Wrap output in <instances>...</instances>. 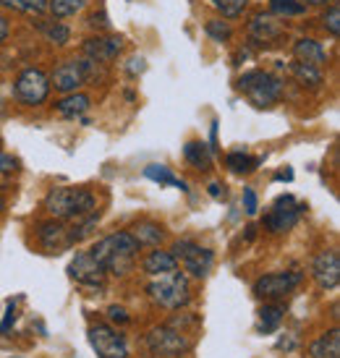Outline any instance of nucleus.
<instances>
[{
	"label": "nucleus",
	"instance_id": "9d476101",
	"mask_svg": "<svg viewBox=\"0 0 340 358\" xmlns=\"http://www.w3.org/2000/svg\"><path fill=\"white\" fill-rule=\"evenodd\" d=\"M301 212H304V204H299L290 194H285V196H281L272 204L270 215L264 217V228L270 233H288L299 222Z\"/></svg>",
	"mask_w": 340,
	"mask_h": 358
},
{
	"label": "nucleus",
	"instance_id": "5701e85b",
	"mask_svg": "<svg viewBox=\"0 0 340 358\" xmlns=\"http://www.w3.org/2000/svg\"><path fill=\"white\" fill-rule=\"evenodd\" d=\"M183 157H186V162H191L197 170H210V165H212V152L204 141H189V144L183 147Z\"/></svg>",
	"mask_w": 340,
	"mask_h": 358
},
{
	"label": "nucleus",
	"instance_id": "f03ea898",
	"mask_svg": "<svg viewBox=\"0 0 340 358\" xmlns=\"http://www.w3.org/2000/svg\"><path fill=\"white\" fill-rule=\"evenodd\" d=\"M94 194L87 189H71V186H60L52 189L45 196V209L50 212L55 220H84L94 215Z\"/></svg>",
	"mask_w": 340,
	"mask_h": 358
},
{
	"label": "nucleus",
	"instance_id": "0eeeda50",
	"mask_svg": "<svg viewBox=\"0 0 340 358\" xmlns=\"http://www.w3.org/2000/svg\"><path fill=\"white\" fill-rule=\"evenodd\" d=\"M90 343L100 358H129V343L118 329L108 324H94L90 327Z\"/></svg>",
	"mask_w": 340,
	"mask_h": 358
},
{
	"label": "nucleus",
	"instance_id": "ea45409f",
	"mask_svg": "<svg viewBox=\"0 0 340 358\" xmlns=\"http://www.w3.org/2000/svg\"><path fill=\"white\" fill-rule=\"evenodd\" d=\"M210 196L212 199H225V186H220V183H210Z\"/></svg>",
	"mask_w": 340,
	"mask_h": 358
},
{
	"label": "nucleus",
	"instance_id": "1a4fd4ad",
	"mask_svg": "<svg viewBox=\"0 0 340 358\" xmlns=\"http://www.w3.org/2000/svg\"><path fill=\"white\" fill-rule=\"evenodd\" d=\"M147 345L155 356H162V358H176L180 353H186L189 350V340L183 332L173 327H155L147 335Z\"/></svg>",
	"mask_w": 340,
	"mask_h": 358
},
{
	"label": "nucleus",
	"instance_id": "393cba45",
	"mask_svg": "<svg viewBox=\"0 0 340 358\" xmlns=\"http://www.w3.org/2000/svg\"><path fill=\"white\" fill-rule=\"evenodd\" d=\"M90 0H48V10H50L55 19H69L76 16Z\"/></svg>",
	"mask_w": 340,
	"mask_h": 358
},
{
	"label": "nucleus",
	"instance_id": "72a5a7b5",
	"mask_svg": "<svg viewBox=\"0 0 340 358\" xmlns=\"http://www.w3.org/2000/svg\"><path fill=\"white\" fill-rule=\"evenodd\" d=\"M13 170H19V162L10 155H6V152H0V176H8Z\"/></svg>",
	"mask_w": 340,
	"mask_h": 358
},
{
	"label": "nucleus",
	"instance_id": "c9c22d12",
	"mask_svg": "<svg viewBox=\"0 0 340 358\" xmlns=\"http://www.w3.org/2000/svg\"><path fill=\"white\" fill-rule=\"evenodd\" d=\"M108 317H111L113 322H118V324H126V322H129V314H126V308H120V306H111V308H108Z\"/></svg>",
	"mask_w": 340,
	"mask_h": 358
},
{
	"label": "nucleus",
	"instance_id": "c85d7f7f",
	"mask_svg": "<svg viewBox=\"0 0 340 358\" xmlns=\"http://www.w3.org/2000/svg\"><path fill=\"white\" fill-rule=\"evenodd\" d=\"M270 8L275 16H283V19H290V16H301L306 10V3L301 0H270Z\"/></svg>",
	"mask_w": 340,
	"mask_h": 358
},
{
	"label": "nucleus",
	"instance_id": "bb28decb",
	"mask_svg": "<svg viewBox=\"0 0 340 358\" xmlns=\"http://www.w3.org/2000/svg\"><path fill=\"white\" fill-rule=\"evenodd\" d=\"M257 165H260V159L246 155V152H230L228 157H225V168L230 173H251Z\"/></svg>",
	"mask_w": 340,
	"mask_h": 358
},
{
	"label": "nucleus",
	"instance_id": "b1692460",
	"mask_svg": "<svg viewBox=\"0 0 340 358\" xmlns=\"http://www.w3.org/2000/svg\"><path fill=\"white\" fill-rule=\"evenodd\" d=\"M0 6L27 16H42L48 13V0H0Z\"/></svg>",
	"mask_w": 340,
	"mask_h": 358
},
{
	"label": "nucleus",
	"instance_id": "a878e982",
	"mask_svg": "<svg viewBox=\"0 0 340 358\" xmlns=\"http://www.w3.org/2000/svg\"><path fill=\"white\" fill-rule=\"evenodd\" d=\"M283 314H285V308L283 306H275V303L262 306V311H260V329L262 332H275V329L281 327Z\"/></svg>",
	"mask_w": 340,
	"mask_h": 358
},
{
	"label": "nucleus",
	"instance_id": "6e6552de",
	"mask_svg": "<svg viewBox=\"0 0 340 358\" xmlns=\"http://www.w3.org/2000/svg\"><path fill=\"white\" fill-rule=\"evenodd\" d=\"M299 282H301V272H270V275H262L254 282V296L264 301L285 299Z\"/></svg>",
	"mask_w": 340,
	"mask_h": 358
},
{
	"label": "nucleus",
	"instance_id": "39448f33",
	"mask_svg": "<svg viewBox=\"0 0 340 358\" xmlns=\"http://www.w3.org/2000/svg\"><path fill=\"white\" fill-rule=\"evenodd\" d=\"M50 76L40 69H24L13 81V97L27 105V108H37L48 100L50 94Z\"/></svg>",
	"mask_w": 340,
	"mask_h": 358
},
{
	"label": "nucleus",
	"instance_id": "a18cd8bd",
	"mask_svg": "<svg viewBox=\"0 0 340 358\" xmlns=\"http://www.w3.org/2000/svg\"><path fill=\"white\" fill-rule=\"evenodd\" d=\"M0 209H3V201H0Z\"/></svg>",
	"mask_w": 340,
	"mask_h": 358
},
{
	"label": "nucleus",
	"instance_id": "aec40b11",
	"mask_svg": "<svg viewBox=\"0 0 340 358\" xmlns=\"http://www.w3.org/2000/svg\"><path fill=\"white\" fill-rule=\"evenodd\" d=\"M309 356L311 358H340V332L338 329H330L325 332L320 340H314L309 345Z\"/></svg>",
	"mask_w": 340,
	"mask_h": 358
},
{
	"label": "nucleus",
	"instance_id": "4c0bfd02",
	"mask_svg": "<svg viewBox=\"0 0 340 358\" xmlns=\"http://www.w3.org/2000/svg\"><path fill=\"white\" fill-rule=\"evenodd\" d=\"M13 319H16V311H13V303H10L8 308H6V319H3V324H0V335H6L10 329V324H13Z\"/></svg>",
	"mask_w": 340,
	"mask_h": 358
},
{
	"label": "nucleus",
	"instance_id": "9b49d317",
	"mask_svg": "<svg viewBox=\"0 0 340 358\" xmlns=\"http://www.w3.org/2000/svg\"><path fill=\"white\" fill-rule=\"evenodd\" d=\"M69 275H71V280H76L84 288H102L108 272L92 259L90 251H81V254H76V259L69 264Z\"/></svg>",
	"mask_w": 340,
	"mask_h": 358
},
{
	"label": "nucleus",
	"instance_id": "20e7f679",
	"mask_svg": "<svg viewBox=\"0 0 340 358\" xmlns=\"http://www.w3.org/2000/svg\"><path fill=\"white\" fill-rule=\"evenodd\" d=\"M147 290H150V299L168 311H178L191 301L189 280L183 278L178 269L168 272V275H155Z\"/></svg>",
	"mask_w": 340,
	"mask_h": 358
},
{
	"label": "nucleus",
	"instance_id": "f704fd0d",
	"mask_svg": "<svg viewBox=\"0 0 340 358\" xmlns=\"http://www.w3.org/2000/svg\"><path fill=\"white\" fill-rule=\"evenodd\" d=\"M243 207H246V212H249V215H257V194H254V191L251 189H243Z\"/></svg>",
	"mask_w": 340,
	"mask_h": 358
},
{
	"label": "nucleus",
	"instance_id": "dca6fc26",
	"mask_svg": "<svg viewBox=\"0 0 340 358\" xmlns=\"http://www.w3.org/2000/svg\"><path fill=\"white\" fill-rule=\"evenodd\" d=\"M84 55L87 60H94V63H111V60L118 58V52L123 50V40L120 37H90V40H84Z\"/></svg>",
	"mask_w": 340,
	"mask_h": 358
},
{
	"label": "nucleus",
	"instance_id": "c03bdc74",
	"mask_svg": "<svg viewBox=\"0 0 340 358\" xmlns=\"http://www.w3.org/2000/svg\"><path fill=\"white\" fill-rule=\"evenodd\" d=\"M0 118H6V108H3V102H0Z\"/></svg>",
	"mask_w": 340,
	"mask_h": 358
},
{
	"label": "nucleus",
	"instance_id": "cd10ccee",
	"mask_svg": "<svg viewBox=\"0 0 340 358\" xmlns=\"http://www.w3.org/2000/svg\"><path fill=\"white\" fill-rule=\"evenodd\" d=\"M144 176L150 180H155V183H165V186H178L180 191H186V183L183 180H178L173 173H170L165 165H147L144 168Z\"/></svg>",
	"mask_w": 340,
	"mask_h": 358
},
{
	"label": "nucleus",
	"instance_id": "2eb2a0df",
	"mask_svg": "<svg viewBox=\"0 0 340 358\" xmlns=\"http://www.w3.org/2000/svg\"><path fill=\"white\" fill-rule=\"evenodd\" d=\"M37 238L48 254H60V251H69L76 246L71 238V228H66L63 222H42L37 228Z\"/></svg>",
	"mask_w": 340,
	"mask_h": 358
},
{
	"label": "nucleus",
	"instance_id": "6ab92c4d",
	"mask_svg": "<svg viewBox=\"0 0 340 358\" xmlns=\"http://www.w3.org/2000/svg\"><path fill=\"white\" fill-rule=\"evenodd\" d=\"M141 267H144V272H147L150 278H155V275L176 272V269H178V262H176V257H173L170 251H150V254L144 257V262H141Z\"/></svg>",
	"mask_w": 340,
	"mask_h": 358
},
{
	"label": "nucleus",
	"instance_id": "37998d69",
	"mask_svg": "<svg viewBox=\"0 0 340 358\" xmlns=\"http://www.w3.org/2000/svg\"><path fill=\"white\" fill-rule=\"evenodd\" d=\"M301 3H309V6H325L327 0H301Z\"/></svg>",
	"mask_w": 340,
	"mask_h": 358
},
{
	"label": "nucleus",
	"instance_id": "a19ab883",
	"mask_svg": "<svg viewBox=\"0 0 340 358\" xmlns=\"http://www.w3.org/2000/svg\"><path fill=\"white\" fill-rule=\"evenodd\" d=\"M8 34H10V24L6 16H0V45L8 40Z\"/></svg>",
	"mask_w": 340,
	"mask_h": 358
},
{
	"label": "nucleus",
	"instance_id": "c756f323",
	"mask_svg": "<svg viewBox=\"0 0 340 358\" xmlns=\"http://www.w3.org/2000/svg\"><path fill=\"white\" fill-rule=\"evenodd\" d=\"M215 8L222 13V19H239L241 13L246 10L249 0H210Z\"/></svg>",
	"mask_w": 340,
	"mask_h": 358
},
{
	"label": "nucleus",
	"instance_id": "ddd939ff",
	"mask_svg": "<svg viewBox=\"0 0 340 358\" xmlns=\"http://www.w3.org/2000/svg\"><path fill=\"white\" fill-rule=\"evenodd\" d=\"M311 278L322 290H335L340 282V257L338 251H322L311 264Z\"/></svg>",
	"mask_w": 340,
	"mask_h": 358
},
{
	"label": "nucleus",
	"instance_id": "a211bd4d",
	"mask_svg": "<svg viewBox=\"0 0 340 358\" xmlns=\"http://www.w3.org/2000/svg\"><path fill=\"white\" fill-rule=\"evenodd\" d=\"M90 108H92V100L87 94H81V92H71V94H66V97H60L55 102V113H58L60 118H71V120L81 118Z\"/></svg>",
	"mask_w": 340,
	"mask_h": 358
},
{
	"label": "nucleus",
	"instance_id": "4468645a",
	"mask_svg": "<svg viewBox=\"0 0 340 358\" xmlns=\"http://www.w3.org/2000/svg\"><path fill=\"white\" fill-rule=\"evenodd\" d=\"M246 31H249V37L254 42L272 45V42H278L285 37V24L275 19L272 13H257V16H251V21L246 24Z\"/></svg>",
	"mask_w": 340,
	"mask_h": 358
},
{
	"label": "nucleus",
	"instance_id": "f3484780",
	"mask_svg": "<svg viewBox=\"0 0 340 358\" xmlns=\"http://www.w3.org/2000/svg\"><path fill=\"white\" fill-rule=\"evenodd\" d=\"M293 55H296L299 63H306V66H314V69H322L327 63V50L317 40H309V37L293 42Z\"/></svg>",
	"mask_w": 340,
	"mask_h": 358
},
{
	"label": "nucleus",
	"instance_id": "f8f14e48",
	"mask_svg": "<svg viewBox=\"0 0 340 358\" xmlns=\"http://www.w3.org/2000/svg\"><path fill=\"white\" fill-rule=\"evenodd\" d=\"M84 84H87L84 60H63L50 76V87H55L63 94H71V92H76Z\"/></svg>",
	"mask_w": 340,
	"mask_h": 358
},
{
	"label": "nucleus",
	"instance_id": "79ce46f5",
	"mask_svg": "<svg viewBox=\"0 0 340 358\" xmlns=\"http://www.w3.org/2000/svg\"><path fill=\"white\" fill-rule=\"evenodd\" d=\"M293 178V173L290 170H285V173H278V180H290Z\"/></svg>",
	"mask_w": 340,
	"mask_h": 358
},
{
	"label": "nucleus",
	"instance_id": "7c9ffc66",
	"mask_svg": "<svg viewBox=\"0 0 340 358\" xmlns=\"http://www.w3.org/2000/svg\"><path fill=\"white\" fill-rule=\"evenodd\" d=\"M42 31H45V37H48L52 45H66L71 37L69 27H63L60 21H48V24H42Z\"/></svg>",
	"mask_w": 340,
	"mask_h": 358
},
{
	"label": "nucleus",
	"instance_id": "f257e3e1",
	"mask_svg": "<svg viewBox=\"0 0 340 358\" xmlns=\"http://www.w3.org/2000/svg\"><path fill=\"white\" fill-rule=\"evenodd\" d=\"M139 249L141 246L134 241V236H131L129 230H123V233H111L108 238L97 241L90 254L105 272H111V275H129Z\"/></svg>",
	"mask_w": 340,
	"mask_h": 358
},
{
	"label": "nucleus",
	"instance_id": "7ed1b4c3",
	"mask_svg": "<svg viewBox=\"0 0 340 358\" xmlns=\"http://www.w3.org/2000/svg\"><path fill=\"white\" fill-rule=\"evenodd\" d=\"M239 92H243L254 108H270L283 97V81L275 79L270 71H246L236 81Z\"/></svg>",
	"mask_w": 340,
	"mask_h": 358
},
{
	"label": "nucleus",
	"instance_id": "4be33fe9",
	"mask_svg": "<svg viewBox=\"0 0 340 358\" xmlns=\"http://www.w3.org/2000/svg\"><path fill=\"white\" fill-rule=\"evenodd\" d=\"M129 233L134 236V241H136L139 246H157V243L165 238V230H162L160 225H155V222H136Z\"/></svg>",
	"mask_w": 340,
	"mask_h": 358
},
{
	"label": "nucleus",
	"instance_id": "e433bc0d",
	"mask_svg": "<svg viewBox=\"0 0 340 358\" xmlns=\"http://www.w3.org/2000/svg\"><path fill=\"white\" fill-rule=\"evenodd\" d=\"M90 27H94V29H108L111 24H108V16L105 13H92V19H90Z\"/></svg>",
	"mask_w": 340,
	"mask_h": 358
},
{
	"label": "nucleus",
	"instance_id": "473e14b6",
	"mask_svg": "<svg viewBox=\"0 0 340 358\" xmlns=\"http://www.w3.org/2000/svg\"><path fill=\"white\" fill-rule=\"evenodd\" d=\"M325 29L330 31V37H335V40H338L340 37V6L338 3H332L330 6V10H327V13H325Z\"/></svg>",
	"mask_w": 340,
	"mask_h": 358
},
{
	"label": "nucleus",
	"instance_id": "2f4dec72",
	"mask_svg": "<svg viewBox=\"0 0 340 358\" xmlns=\"http://www.w3.org/2000/svg\"><path fill=\"white\" fill-rule=\"evenodd\" d=\"M204 34L212 37L215 42H228L233 31H230L228 21H207V24H204Z\"/></svg>",
	"mask_w": 340,
	"mask_h": 358
},
{
	"label": "nucleus",
	"instance_id": "412c9836",
	"mask_svg": "<svg viewBox=\"0 0 340 358\" xmlns=\"http://www.w3.org/2000/svg\"><path fill=\"white\" fill-rule=\"evenodd\" d=\"M290 76L296 79V84H301V87H309V90H317V87H322V81H325V76H322L320 69H314V66H306V63H290Z\"/></svg>",
	"mask_w": 340,
	"mask_h": 358
},
{
	"label": "nucleus",
	"instance_id": "423d86ee",
	"mask_svg": "<svg viewBox=\"0 0 340 358\" xmlns=\"http://www.w3.org/2000/svg\"><path fill=\"white\" fill-rule=\"evenodd\" d=\"M170 254L176 257V262L189 272L191 278H199V280L210 275L212 262H215V257H212L210 249H201V246L191 243V241H178Z\"/></svg>",
	"mask_w": 340,
	"mask_h": 358
},
{
	"label": "nucleus",
	"instance_id": "58836bf2",
	"mask_svg": "<svg viewBox=\"0 0 340 358\" xmlns=\"http://www.w3.org/2000/svg\"><path fill=\"white\" fill-rule=\"evenodd\" d=\"M144 71V58H131L129 60V73L131 76H136V73H141Z\"/></svg>",
	"mask_w": 340,
	"mask_h": 358
}]
</instances>
